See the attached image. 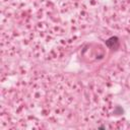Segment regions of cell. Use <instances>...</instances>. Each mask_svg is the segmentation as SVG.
I'll return each mask as SVG.
<instances>
[{
    "label": "cell",
    "mask_w": 130,
    "mask_h": 130,
    "mask_svg": "<svg viewBox=\"0 0 130 130\" xmlns=\"http://www.w3.org/2000/svg\"><path fill=\"white\" fill-rule=\"evenodd\" d=\"M119 43H120V41H119V38L118 37H111V38H109L106 42H105V44H106V46L108 47V48H110V49H117L118 47H119Z\"/></svg>",
    "instance_id": "obj_1"
},
{
    "label": "cell",
    "mask_w": 130,
    "mask_h": 130,
    "mask_svg": "<svg viewBox=\"0 0 130 130\" xmlns=\"http://www.w3.org/2000/svg\"><path fill=\"white\" fill-rule=\"evenodd\" d=\"M114 114L116 116H120V115H123L124 114V110L121 106H116L115 109H114Z\"/></svg>",
    "instance_id": "obj_2"
},
{
    "label": "cell",
    "mask_w": 130,
    "mask_h": 130,
    "mask_svg": "<svg viewBox=\"0 0 130 130\" xmlns=\"http://www.w3.org/2000/svg\"><path fill=\"white\" fill-rule=\"evenodd\" d=\"M99 128H106V126H104V125H102V126H100Z\"/></svg>",
    "instance_id": "obj_3"
}]
</instances>
